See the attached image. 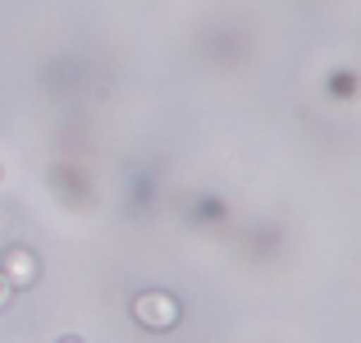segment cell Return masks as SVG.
Returning a JSON list of instances; mask_svg holds the SVG:
<instances>
[{
	"label": "cell",
	"instance_id": "obj_1",
	"mask_svg": "<svg viewBox=\"0 0 361 343\" xmlns=\"http://www.w3.org/2000/svg\"><path fill=\"white\" fill-rule=\"evenodd\" d=\"M133 316L151 330H169L178 320V302L169 298V293H142V298L133 302Z\"/></svg>",
	"mask_w": 361,
	"mask_h": 343
},
{
	"label": "cell",
	"instance_id": "obj_3",
	"mask_svg": "<svg viewBox=\"0 0 361 343\" xmlns=\"http://www.w3.org/2000/svg\"><path fill=\"white\" fill-rule=\"evenodd\" d=\"M5 298H9V284H5V279H0V307H5Z\"/></svg>",
	"mask_w": 361,
	"mask_h": 343
},
{
	"label": "cell",
	"instance_id": "obj_2",
	"mask_svg": "<svg viewBox=\"0 0 361 343\" xmlns=\"http://www.w3.org/2000/svg\"><path fill=\"white\" fill-rule=\"evenodd\" d=\"M37 275H42V265H37V256L27 252V247H14V252L5 256V265H0V279H5L9 289H27V284H37Z\"/></svg>",
	"mask_w": 361,
	"mask_h": 343
},
{
	"label": "cell",
	"instance_id": "obj_4",
	"mask_svg": "<svg viewBox=\"0 0 361 343\" xmlns=\"http://www.w3.org/2000/svg\"><path fill=\"white\" fill-rule=\"evenodd\" d=\"M60 343H82V339H60Z\"/></svg>",
	"mask_w": 361,
	"mask_h": 343
}]
</instances>
